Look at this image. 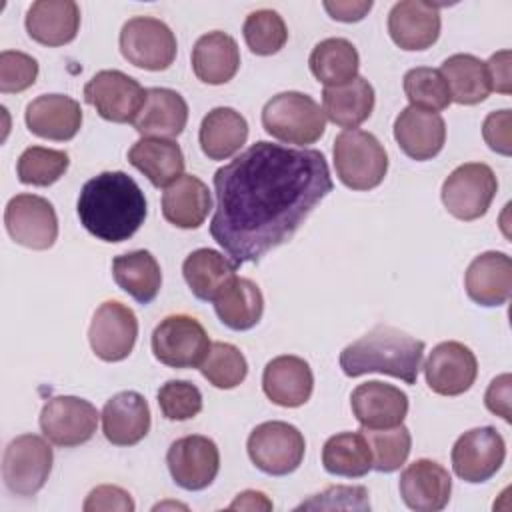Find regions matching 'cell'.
Here are the masks:
<instances>
[{"label":"cell","mask_w":512,"mask_h":512,"mask_svg":"<svg viewBox=\"0 0 512 512\" xmlns=\"http://www.w3.org/2000/svg\"><path fill=\"white\" fill-rule=\"evenodd\" d=\"M320 150L258 140L214 172L210 234L236 266L288 242L332 192Z\"/></svg>","instance_id":"obj_1"},{"label":"cell","mask_w":512,"mask_h":512,"mask_svg":"<svg viewBox=\"0 0 512 512\" xmlns=\"http://www.w3.org/2000/svg\"><path fill=\"white\" fill-rule=\"evenodd\" d=\"M146 198L126 172H102L90 178L78 196L80 224L102 242H124L146 218Z\"/></svg>","instance_id":"obj_2"},{"label":"cell","mask_w":512,"mask_h":512,"mask_svg":"<svg viewBox=\"0 0 512 512\" xmlns=\"http://www.w3.org/2000/svg\"><path fill=\"white\" fill-rule=\"evenodd\" d=\"M424 342L386 324L374 326L340 352V368L346 376L380 372L414 384L422 368Z\"/></svg>","instance_id":"obj_3"},{"label":"cell","mask_w":512,"mask_h":512,"mask_svg":"<svg viewBox=\"0 0 512 512\" xmlns=\"http://www.w3.org/2000/svg\"><path fill=\"white\" fill-rule=\"evenodd\" d=\"M262 126L280 142L306 146L320 140L326 130V116L312 96L288 90L264 104Z\"/></svg>","instance_id":"obj_4"},{"label":"cell","mask_w":512,"mask_h":512,"mask_svg":"<svg viewBox=\"0 0 512 512\" xmlns=\"http://www.w3.org/2000/svg\"><path fill=\"white\" fill-rule=\"evenodd\" d=\"M334 168L352 190L376 188L388 172V154L380 140L364 130H344L334 138Z\"/></svg>","instance_id":"obj_5"},{"label":"cell","mask_w":512,"mask_h":512,"mask_svg":"<svg viewBox=\"0 0 512 512\" xmlns=\"http://www.w3.org/2000/svg\"><path fill=\"white\" fill-rule=\"evenodd\" d=\"M252 464L270 476H286L294 472L306 452L302 432L282 420L258 424L246 442Z\"/></svg>","instance_id":"obj_6"},{"label":"cell","mask_w":512,"mask_h":512,"mask_svg":"<svg viewBox=\"0 0 512 512\" xmlns=\"http://www.w3.org/2000/svg\"><path fill=\"white\" fill-rule=\"evenodd\" d=\"M210 346L204 326L188 314H170L152 332V352L170 368H198Z\"/></svg>","instance_id":"obj_7"},{"label":"cell","mask_w":512,"mask_h":512,"mask_svg":"<svg viewBox=\"0 0 512 512\" xmlns=\"http://www.w3.org/2000/svg\"><path fill=\"white\" fill-rule=\"evenodd\" d=\"M52 448L38 434L16 436L4 450L2 478L16 496H34L52 472Z\"/></svg>","instance_id":"obj_8"},{"label":"cell","mask_w":512,"mask_h":512,"mask_svg":"<svg viewBox=\"0 0 512 512\" xmlns=\"http://www.w3.org/2000/svg\"><path fill=\"white\" fill-rule=\"evenodd\" d=\"M176 36L170 26L152 16H134L120 30V52L136 68L166 70L176 58Z\"/></svg>","instance_id":"obj_9"},{"label":"cell","mask_w":512,"mask_h":512,"mask_svg":"<svg viewBox=\"0 0 512 512\" xmlns=\"http://www.w3.org/2000/svg\"><path fill=\"white\" fill-rule=\"evenodd\" d=\"M498 180L488 164L466 162L450 172L442 184V202L458 220L484 216L496 196Z\"/></svg>","instance_id":"obj_10"},{"label":"cell","mask_w":512,"mask_h":512,"mask_svg":"<svg viewBox=\"0 0 512 512\" xmlns=\"http://www.w3.org/2000/svg\"><path fill=\"white\" fill-rule=\"evenodd\" d=\"M4 226L16 244L32 250H48L58 238L54 206L36 194H16L4 210Z\"/></svg>","instance_id":"obj_11"},{"label":"cell","mask_w":512,"mask_h":512,"mask_svg":"<svg viewBox=\"0 0 512 512\" xmlns=\"http://www.w3.org/2000/svg\"><path fill=\"white\" fill-rule=\"evenodd\" d=\"M98 410L78 396H54L40 412V430L56 446L72 448L88 442L98 426Z\"/></svg>","instance_id":"obj_12"},{"label":"cell","mask_w":512,"mask_h":512,"mask_svg":"<svg viewBox=\"0 0 512 512\" xmlns=\"http://www.w3.org/2000/svg\"><path fill=\"white\" fill-rule=\"evenodd\" d=\"M146 98L138 80L120 70H100L84 86V100L96 112L116 124L134 122Z\"/></svg>","instance_id":"obj_13"},{"label":"cell","mask_w":512,"mask_h":512,"mask_svg":"<svg viewBox=\"0 0 512 512\" xmlns=\"http://www.w3.org/2000/svg\"><path fill=\"white\" fill-rule=\"evenodd\" d=\"M506 458V444L494 426H480L464 432L452 448V468L458 478L470 484L490 480Z\"/></svg>","instance_id":"obj_14"},{"label":"cell","mask_w":512,"mask_h":512,"mask_svg":"<svg viewBox=\"0 0 512 512\" xmlns=\"http://www.w3.org/2000/svg\"><path fill=\"white\" fill-rule=\"evenodd\" d=\"M138 336V320L132 308L118 300L102 302L90 322L88 340L92 352L104 362L124 360Z\"/></svg>","instance_id":"obj_15"},{"label":"cell","mask_w":512,"mask_h":512,"mask_svg":"<svg viewBox=\"0 0 512 512\" xmlns=\"http://www.w3.org/2000/svg\"><path fill=\"white\" fill-rule=\"evenodd\" d=\"M172 480L184 490H204L220 470V452L214 440L190 434L174 440L166 454Z\"/></svg>","instance_id":"obj_16"},{"label":"cell","mask_w":512,"mask_h":512,"mask_svg":"<svg viewBox=\"0 0 512 512\" xmlns=\"http://www.w3.org/2000/svg\"><path fill=\"white\" fill-rule=\"evenodd\" d=\"M426 384L440 396H460L474 384L478 362L474 352L462 342H440L424 364Z\"/></svg>","instance_id":"obj_17"},{"label":"cell","mask_w":512,"mask_h":512,"mask_svg":"<svg viewBox=\"0 0 512 512\" xmlns=\"http://www.w3.org/2000/svg\"><path fill=\"white\" fill-rule=\"evenodd\" d=\"M398 488L404 504L410 510L438 512L450 500L452 478L436 460L420 458L402 470Z\"/></svg>","instance_id":"obj_18"},{"label":"cell","mask_w":512,"mask_h":512,"mask_svg":"<svg viewBox=\"0 0 512 512\" xmlns=\"http://www.w3.org/2000/svg\"><path fill=\"white\" fill-rule=\"evenodd\" d=\"M350 406L362 428H392L404 422L408 414V396L392 384L370 380L354 388Z\"/></svg>","instance_id":"obj_19"},{"label":"cell","mask_w":512,"mask_h":512,"mask_svg":"<svg viewBox=\"0 0 512 512\" xmlns=\"http://www.w3.org/2000/svg\"><path fill=\"white\" fill-rule=\"evenodd\" d=\"M388 32L402 50H426L440 36L438 4L422 0L396 2L388 14Z\"/></svg>","instance_id":"obj_20"},{"label":"cell","mask_w":512,"mask_h":512,"mask_svg":"<svg viewBox=\"0 0 512 512\" xmlns=\"http://www.w3.org/2000/svg\"><path fill=\"white\" fill-rule=\"evenodd\" d=\"M314 374L310 364L292 354L272 358L262 374V390L278 406L298 408L312 396Z\"/></svg>","instance_id":"obj_21"},{"label":"cell","mask_w":512,"mask_h":512,"mask_svg":"<svg viewBox=\"0 0 512 512\" xmlns=\"http://www.w3.org/2000/svg\"><path fill=\"white\" fill-rule=\"evenodd\" d=\"M102 432L114 446H134L150 430V408L142 394L124 390L106 400L102 408Z\"/></svg>","instance_id":"obj_22"},{"label":"cell","mask_w":512,"mask_h":512,"mask_svg":"<svg viewBox=\"0 0 512 512\" xmlns=\"http://www.w3.org/2000/svg\"><path fill=\"white\" fill-rule=\"evenodd\" d=\"M26 126L34 136L66 142L82 126L80 104L64 94H42L26 106Z\"/></svg>","instance_id":"obj_23"},{"label":"cell","mask_w":512,"mask_h":512,"mask_svg":"<svg viewBox=\"0 0 512 512\" xmlns=\"http://www.w3.org/2000/svg\"><path fill=\"white\" fill-rule=\"evenodd\" d=\"M394 138L406 156L424 162L442 150L446 124L438 112L408 106L394 120Z\"/></svg>","instance_id":"obj_24"},{"label":"cell","mask_w":512,"mask_h":512,"mask_svg":"<svg viewBox=\"0 0 512 512\" xmlns=\"http://www.w3.org/2000/svg\"><path fill=\"white\" fill-rule=\"evenodd\" d=\"M466 294L480 306H502L512 294V260L504 252H482L464 276Z\"/></svg>","instance_id":"obj_25"},{"label":"cell","mask_w":512,"mask_h":512,"mask_svg":"<svg viewBox=\"0 0 512 512\" xmlns=\"http://www.w3.org/2000/svg\"><path fill=\"white\" fill-rule=\"evenodd\" d=\"M188 122L186 100L170 88H148L134 128L144 138H176Z\"/></svg>","instance_id":"obj_26"},{"label":"cell","mask_w":512,"mask_h":512,"mask_svg":"<svg viewBox=\"0 0 512 512\" xmlns=\"http://www.w3.org/2000/svg\"><path fill=\"white\" fill-rule=\"evenodd\" d=\"M80 28V8L72 0H38L28 8L26 32L44 46L72 42Z\"/></svg>","instance_id":"obj_27"},{"label":"cell","mask_w":512,"mask_h":512,"mask_svg":"<svg viewBox=\"0 0 512 512\" xmlns=\"http://www.w3.org/2000/svg\"><path fill=\"white\" fill-rule=\"evenodd\" d=\"M210 208V190L198 176L182 174L178 180L164 188L162 214L176 228H198L204 224Z\"/></svg>","instance_id":"obj_28"},{"label":"cell","mask_w":512,"mask_h":512,"mask_svg":"<svg viewBox=\"0 0 512 512\" xmlns=\"http://www.w3.org/2000/svg\"><path fill=\"white\" fill-rule=\"evenodd\" d=\"M240 68L236 40L220 30L200 36L192 48V70L204 84H226Z\"/></svg>","instance_id":"obj_29"},{"label":"cell","mask_w":512,"mask_h":512,"mask_svg":"<svg viewBox=\"0 0 512 512\" xmlns=\"http://www.w3.org/2000/svg\"><path fill=\"white\" fill-rule=\"evenodd\" d=\"M128 162L156 188H166L184 174L182 148L170 138H140L128 150Z\"/></svg>","instance_id":"obj_30"},{"label":"cell","mask_w":512,"mask_h":512,"mask_svg":"<svg viewBox=\"0 0 512 512\" xmlns=\"http://www.w3.org/2000/svg\"><path fill=\"white\" fill-rule=\"evenodd\" d=\"M248 138L246 118L228 106L210 110L200 124L198 140L202 152L210 160H226L234 156Z\"/></svg>","instance_id":"obj_31"},{"label":"cell","mask_w":512,"mask_h":512,"mask_svg":"<svg viewBox=\"0 0 512 512\" xmlns=\"http://www.w3.org/2000/svg\"><path fill=\"white\" fill-rule=\"evenodd\" d=\"M322 110L324 116L336 126L354 130L366 122L374 110V88L362 76H356L342 86L324 88Z\"/></svg>","instance_id":"obj_32"},{"label":"cell","mask_w":512,"mask_h":512,"mask_svg":"<svg viewBox=\"0 0 512 512\" xmlns=\"http://www.w3.org/2000/svg\"><path fill=\"white\" fill-rule=\"evenodd\" d=\"M216 316L230 330L254 328L264 312V296L260 288L248 280L234 276L212 300Z\"/></svg>","instance_id":"obj_33"},{"label":"cell","mask_w":512,"mask_h":512,"mask_svg":"<svg viewBox=\"0 0 512 512\" xmlns=\"http://www.w3.org/2000/svg\"><path fill=\"white\" fill-rule=\"evenodd\" d=\"M236 264L212 248L190 252L182 264L184 280L190 292L204 302H212L216 294L236 276Z\"/></svg>","instance_id":"obj_34"},{"label":"cell","mask_w":512,"mask_h":512,"mask_svg":"<svg viewBox=\"0 0 512 512\" xmlns=\"http://www.w3.org/2000/svg\"><path fill=\"white\" fill-rule=\"evenodd\" d=\"M116 284L140 304H150L162 286L158 260L148 250H134L112 260Z\"/></svg>","instance_id":"obj_35"},{"label":"cell","mask_w":512,"mask_h":512,"mask_svg":"<svg viewBox=\"0 0 512 512\" xmlns=\"http://www.w3.org/2000/svg\"><path fill=\"white\" fill-rule=\"evenodd\" d=\"M440 72L448 84L454 102L472 106L486 100L492 92L486 62L472 54H454L446 58Z\"/></svg>","instance_id":"obj_36"},{"label":"cell","mask_w":512,"mask_h":512,"mask_svg":"<svg viewBox=\"0 0 512 512\" xmlns=\"http://www.w3.org/2000/svg\"><path fill=\"white\" fill-rule=\"evenodd\" d=\"M310 72L326 88L342 86L358 76L360 56L346 38H326L318 42L308 58Z\"/></svg>","instance_id":"obj_37"},{"label":"cell","mask_w":512,"mask_h":512,"mask_svg":"<svg viewBox=\"0 0 512 512\" xmlns=\"http://www.w3.org/2000/svg\"><path fill=\"white\" fill-rule=\"evenodd\" d=\"M324 470L334 476L362 478L372 470V450L362 430L330 436L322 448Z\"/></svg>","instance_id":"obj_38"},{"label":"cell","mask_w":512,"mask_h":512,"mask_svg":"<svg viewBox=\"0 0 512 512\" xmlns=\"http://www.w3.org/2000/svg\"><path fill=\"white\" fill-rule=\"evenodd\" d=\"M404 92L410 106L428 112H440L452 102L448 84L438 68L418 66L408 70L404 74Z\"/></svg>","instance_id":"obj_39"},{"label":"cell","mask_w":512,"mask_h":512,"mask_svg":"<svg viewBox=\"0 0 512 512\" xmlns=\"http://www.w3.org/2000/svg\"><path fill=\"white\" fill-rule=\"evenodd\" d=\"M68 166H70V158L64 150L30 146L20 154L16 172L22 184L50 186L66 174Z\"/></svg>","instance_id":"obj_40"},{"label":"cell","mask_w":512,"mask_h":512,"mask_svg":"<svg viewBox=\"0 0 512 512\" xmlns=\"http://www.w3.org/2000/svg\"><path fill=\"white\" fill-rule=\"evenodd\" d=\"M198 368L202 376L220 390L236 388L248 374V362L244 354L228 342H212L208 356Z\"/></svg>","instance_id":"obj_41"},{"label":"cell","mask_w":512,"mask_h":512,"mask_svg":"<svg viewBox=\"0 0 512 512\" xmlns=\"http://www.w3.org/2000/svg\"><path fill=\"white\" fill-rule=\"evenodd\" d=\"M370 450H372V468L378 472H394L398 470L410 454L412 436L404 424L380 430L362 428Z\"/></svg>","instance_id":"obj_42"},{"label":"cell","mask_w":512,"mask_h":512,"mask_svg":"<svg viewBox=\"0 0 512 512\" xmlns=\"http://www.w3.org/2000/svg\"><path fill=\"white\" fill-rule=\"evenodd\" d=\"M242 34L250 52L258 56H272L284 48L288 40V30L282 16L274 10L262 8L250 12L244 20Z\"/></svg>","instance_id":"obj_43"},{"label":"cell","mask_w":512,"mask_h":512,"mask_svg":"<svg viewBox=\"0 0 512 512\" xmlns=\"http://www.w3.org/2000/svg\"><path fill=\"white\" fill-rule=\"evenodd\" d=\"M158 406L168 420H190L202 410V394L188 380H168L158 390Z\"/></svg>","instance_id":"obj_44"},{"label":"cell","mask_w":512,"mask_h":512,"mask_svg":"<svg viewBox=\"0 0 512 512\" xmlns=\"http://www.w3.org/2000/svg\"><path fill=\"white\" fill-rule=\"evenodd\" d=\"M38 78V62L24 52L4 50L0 54V92L18 94L30 88Z\"/></svg>","instance_id":"obj_45"},{"label":"cell","mask_w":512,"mask_h":512,"mask_svg":"<svg viewBox=\"0 0 512 512\" xmlns=\"http://www.w3.org/2000/svg\"><path fill=\"white\" fill-rule=\"evenodd\" d=\"M296 510H370L368 490L364 486H330L298 504Z\"/></svg>","instance_id":"obj_46"},{"label":"cell","mask_w":512,"mask_h":512,"mask_svg":"<svg viewBox=\"0 0 512 512\" xmlns=\"http://www.w3.org/2000/svg\"><path fill=\"white\" fill-rule=\"evenodd\" d=\"M84 512H132L134 510V500L132 496L120 488V486H112V484H102L96 486L84 502Z\"/></svg>","instance_id":"obj_47"},{"label":"cell","mask_w":512,"mask_h":512,"mask_svg":"<svg viewBox=\"0 0 512 512\" xmlns=\"http://www.w3.org/2000/svg\"><path fill=\"white\" fill-rule=\"evenodd\" d=\"M510 124L512 114L508 108L490 112L482 124V136L486 144L502 156H510Z\"/></svg>","instance_id":"obj_48"},{"label":"cell","mask_w":512,"mask_h":512,"mask_svg":"<svg viewBox=\"0 0 512 512\" xmlns=\"http://www.w3.org/2000/svg\"><path fill=\"white\" fill-rule=\"evenodd\" d=\"M510 374H500L498 378H494L484 394V402L486 408L500 416L504 422H510Z\"/></svg>","instance_id":"obj_49"},{"label":"cell","mask_w":512,"mask_h":512,"mask_svg":"<svg viewBox=\"0 0 512 512\" xmlns=\"http://www.w3.org/2000/svg\"><path fill=\"white\" fill-rule=\"evenodd\" d=\"M372 8V0H336L324 2V10L330 14V18L338 22H358L362 20Z\"/></svg>","instance_id":"obj_50"},{"label":"cell","mask_w":512,"mask_h":512,"mask_svg":"<svg viewBox=\"0 0 512 512\" xmlns=\"http://www.w3.org/2000/svg\"><path fill=\"white\" fill-rule=\"evenodd\" d=\"M492 90L500 94H510V50H500L486 62Z\"/></svg>","instance_id":"obj_51"},{"label":"cell","mask_w":512,"mask_h":512,"mask_svg":"<svg viewBox=\"0 0 512 512\" xmlns=\"http://www.w3.org/2000/svg\"><path fill=\"white\" fill-rule=\"evenodd\" d=\"M228 508L230 510H272V502L266 498L264 492L244 490L234 498V502Z\"/></svg>","instance_id":"obj_52"}]
</instances>
